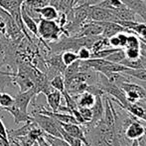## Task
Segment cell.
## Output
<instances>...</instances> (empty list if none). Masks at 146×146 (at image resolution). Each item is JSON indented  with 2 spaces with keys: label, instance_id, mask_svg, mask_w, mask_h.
Segmentation results:
<instances>
[{
  "label": "cell",
  "instance_id": "41",
  "mask_svg": "<svg viewBox=\"0 0 146 146\" xmlns=\"http://www.w3.org/2000/svg\"><path fill=\"white\" fill-rule=\"evenodd\" d=\"M140 41H141V42L144 43V44H146V41H145V40H140Z\"/></svg>",
  "mask_w": 146,
  "mask_h": 146
},
{
  "label": "cell",
  "instance_id": "32",
  "mask_svg": "<svg viewBox=\"0 0 146 146\" xmlns=\"http://www.w3.org/2000/svg\"><path fill=\"white\" fill-rule=\"evenodd\" d=\"M117 38L119 40V46L120 48L124 49L126 46V41H127V32H119L116 34Z\"/></svg>",
  "mask_w": 146,
  "mask_h": 146
},
{
  "label": "cell",
  "instance_id": "12",
  "mask_svg": "<svg viewBox=\"0 0 146 146\" xmlns=\"http://www.w3.org/2000/svg\"><path fill=\"white\" fill-rule=\"evenodd\" d=\"M21 16L26 29L29 30L33 35L38 37V22L26 12V10L24 9L23 6H21Z\"/></svg>",
  "mask_w": 146,
  "mask_h": 146
},
{
  "label": "cell",
  "instance_id": "22",
  "mask_svg": "<svg viewBox=\"0 0 146 146\" xmlns=\"http://www.w3.org/2000/svg\"><path fill=\"white\" fill-rule=\"evenodd\" d=\"M125 58V53H124V49L122 48H118L115 52L111 53L110 55H108L106 58V60L110 61L112 63H120L123 59Z\"/></svg>",
  "mask_w": 146,
  "mask_h": 146
},
{
  "label": "cell",
  "instance_id": "34",
  "mask_svg": "<svg viewBox=\"0 0 146 146\" xmlns=\"http://www.w3.org/2000/svg\"><path fill=\"white\" fill-rule=\"evenodd\" d=\"M37 141H38L39 146H50L48 144V142H47V141L44 139V137H43V136L39 137V138L37 139Z\"/></svg>",
  "mask_w": 146,
  "mask_h": 146
},
{
  "label": "cell",
  "instance_id": "10",
  "mask_svg": "<svg viewBox=\"0 0 146 146\" xmlns=\"http://www.w3.org/2000/svg\"><path fill=\"white\" fill-rule=\"evenodd\" d=\"M121 1L135 14H138L146 23V3L144 0H121Z\"/></svg>",
  "mask_w": 146,
  "mask_h": 146
},
{
  "label": "cell",
  "instance_id": "31",
  "mask_svg": "<svg viewBox=\"0 0 146 146\" xmlns=\"http://www.w3.org/2000/svg\"><path fill=\"white\" fill-rule=\"evenodd\" d=\"M80 113H81L82 117H83L84 121L86 123H90L92 119V108H88V107H78Z\"/></svg>",
  "mask_w": 146,
  "mask_h": 146
},
{
  "label": "cell",
  "instance_id": "39",
  "mask_svg": "<svg viewBox=\"0 0 146 146\" xmlns=\"http://www.w3.org/2000/svg\"><path fill=\"white\" fill-rule=\"evenodd\" d=\"M73 1H74V6H76V5H78V4H79L80 0H73Z\"/></svg>",
  "mask_w": 146,
  "mask_h": 146
},
{
  "label": "cell",
  "instance_id": "18",
  "mask_svg": "<svg viewBox=\"0 0 146 146\" xmlns=\"http://www.w3.org/2000/svg\"><path fill=\"white\" fill-rule=\"evenodd\" d=\"M43 137H44V139L48 142V144L50 146H71L67 141L64 140L61 137L53 136V135L47 134V133H44Z\"/></svg>",
  "mask_w": 146,
  "mask_h": 146
},
{
  "label": "cell",
  "instance_id": "27",
  "mask_svg": "<svg viewBox=\"0 0 146 146\" xmlns=\"http://www.w3.org/2000/svg\"><path fill=\"white\" fill-rule=\"evenodd\" d=\"M119 64L123 65V66L127 67V68H131V69L142 68V66H141V62H140V58L136 59V60H130V59H128V58L125 57V58L123 59Z\"/></svg>",
  "mask_w": 146,
  "mask_h": 146
},
{
  "label": "cell",
  "instance_id": "15",
  "mask_svg": "<svg viewBox=\"0 0 146 146\" xmlns=\"http://www.w3.org/2000/svg\"><path fill=\"white\" fill-rule=\"evenodd\" d=\"M35 11L40 15L42 19L46 20H56L59 15V11L57 8L52 5H46L39 9H35Z\"/></svg>",
  "mask_w": 146,
  "mask_h": 146
},
{
  "label": "cell",
  "instance_id": "11",
  "mask_svg": "<svg viewBox=\"0 0 146 146\" xmlns=\"http://www.w3.org/2000/svg\"><path fill=\"white\" fill-rule=\"evenodd\" d=\"M26 0H0V7L7 11L10 15L21 11V6Z\"/></svg>",
  "mask_w": 146,
  "mask_h": 146
},
{
  "label": "cell",
  "instance_id": "23",
  "mask_svg": "<svg viewBox=\"0 0 146 146\" xmlns=\"http://www.w3.org/2000/svg\"><path fill=\"white\" fill-rule=\"evenodd\" d=\"M49 2L50 0H26L23 3L27 6L30 9H39V8H42L46 5H49Z\"/></svg>",
  "mask_w": 146,
  "mask_h": 146
},
{
  "label": "cell",
  "instance_id": "37",
  "mask_svg": "<svg viewBox=\"0 0 146 146\" xmlns=\"http://www.w3.org/2000/svg\"><path fill=\"white\" fill-rule=\"evenodd\" d=\"M130 146H141V144L138 139H134V140H132V143H131Z\"/></svg>",
  "mask_w": 146,
  "mask_h": 146
},
{
  "label": "cell",
  "instance_id": "40",
  "mask_svg": "<svg viewBox=\"0 0 146 146\" xmlns=\"http://www.w3.org/2000/svg\"><path fill=\"white\" fill-rule=\"evenodd\" d=\"M143 136H144V138H145V141H146V127L144 128V135H143Z\"/></svg>",
  "mask_w": 146,
  "mask_h": 146
},
{
  "label": "cell",
  "instance_id": "25",
  "mask_svg": "<svg viewBox=\"0 0 146 146\" xmlns=\"http://www.w3.org/2000/svg\"><path fill=\"white\" fill-rule=\"evenodd\" d=\"M140 39L138 36H136L134 33L127 34V41L125 48H140Z\"/></svg>",
  "mask_w": 146,
  "mask_h": 146
},
{
  "label": "cell",
  "instance_id": "36",
  "mask_svg": "<svg viewBox=\"0 0 146 146\" xmlns=\"http://www.w3.org/2000/svg\"><path fill=\"white\" fill-rule=\"evenodd\" d=\"M139 58H140V62H141V66H142V68L146 69V57L140 54V57H139Z\"/></svg>",
  "mask_w": 146,
  "mask_h": 146
},
{
  "label": "cell",
  "instance_id": "30",
  "mask_svg": "<svg viewBox=\"0 0 146 146\" xmlns=\"http://www.w3.org/2000/svg\"><path fill=\"white\" fill-rule=\"evenodd\" d=\"M77 55L79 60H88V59H90V57H92V51L88 47L83 46L77 51Z\"/></svg>",
  "mask_w": 146,
  "mask_h": 146
},
{
  "label": "cell",
  "instance_id": "33",
  "mask_svg": "<svg viewBox=\"0 0 146 146\" xmlns=\"http://www.w3.org/2000/svg\"><path fill=\"white\" fill-rule=\"evenodd\" d=\"M102 1H104V0H84L81 4H86L88 6H94L100 4Z\"/></svg>",
  "mask_w": 146,
  "mask_h": 146
},
{
  "label": "cell",
  "instance_id": "21",
  "mask_svg": "<svg viewBox=\"0 0 146 146\" xmlns=\"http://www.w3.org/2000/svg\"><path fill=\"white\" fill-rule=\"evenodd\" d=\"M50 84L55 90H58L60 92H63L65 90V79L62 74L53 77L50 80Z\"/></svg>",
  "mask_w": 146,
  "mask_h": 146
},
{
  "label": "cell",
  "instance_id": "24",
  "mask_svg": "<svg viewBox=\"0 0 146 146\" xmlns=\"http://www.w3.org/2000/svg\"><path fill=\"white\" fill-rule=\"evenodd\" d=\"M118 48H113V47H110V48H104L100 50L96 51V52L92 53V57L90 58H100V59H106L108 55H110L111 53L115 52Z\"/></svg>",
  "mask_w": 146,
  "mask_h": 146
},
{
  "label": "cell",
  "instance_id": "4",
  "mask_svg": "<svg viewBox=\"0 0 146 146\" xmlns=\"http://www.w3.org/2000/svg\"><path fill=\"white\" fill-rule=\"evenodd\" d=\"M144 128L145 126L140 123L137 118H133L128 124L125 126L124 130H123V135L126 139L129 140H134V139L142 138L144 135Z\"/></svg>",
  "mask_w": 146,
  "mask_h": 146
},
{
  "label": "cell",
  "instance_id": "13",
  "mask_svg": "<svg viewBox=\"0 0 146 146\" xmlns=\"http://www.w3.org/2000/svg\"><path fill=\"white\" fill-rule=\"evenodd\" d=\"M73 97L75 98L76 102H77L78 107L92 108L94 103V100H96V96L87 91L82 94H79V95H75Z\"/></svg>",
  "mask_w": 146,
  "mask_h": 146
},
{
  "label": "cell",
  "instance_id": "38",
  "mask_svg": "<svg viewBox=\"0 0 146 146\" xmlns=\"http://www.w3.org/2000/svg\"><path fill=\"white\" fill-rule=\"evenodd\" d=\"M140 82H141V83H139V84H140V85L144 88L145 91H146V81H140Z\"/></svg>",
  "mask_w": 146,
  "mask_h": 146
},
{
  "label": "cell",
  "instance_id": "9",
  "mask_svg": "<svg viewBox=\"0 0 146 146\" xmlns=\"http://www.w3.org/2000/svg\"><path fill=\"white\" fill-rule=\"evenodd\" d=\"M61 126L63 127L64 130L67 133H69L71 136L83 141L85 146H90V143H88L87 137H86L84 128L80 126V124H64V123H61Z\"/></svg>",
  "mask_w": 146,
  "mask_h": 146
},
{
  "label": "cell",
  "instance_id": "8",
  "mask_svg": "<svg viewBox=\"0 0 146 146\" xmlns=\"http://www.w3.org/2000/svg\"><path fill=\"white\" fill-rule=\"evenodd\" d=\"M102 26V37L104 38H110V37L116 35L119 32H127V33H131L129 30L125 29L124 27L120 25V24L116 23V22H100Z\"/></svg>",
  "mask_w": 146,
  "mask_h": 146
},
{
  "label": "cell",
  "instance_id": "29",
  "mask_svg": "<svg viewBox=\"0 0 146 146\" xmlns=\"http://www.w3.org/2000/svg\"><path fill=\"white\" fill-rule=\"evenodd\" d=\"M125 57L130 60H136L140 57V48H124Z\"/></svg>",
  "mask_w": 146,
  "mask_h": 146
},
{
  "label": "cell",
  "instance_id": "44",
  "mask_svg": "<svg viewBox=\"0 0 146 146\" xmlns=\"http://www.w3.org/2000/svg\"><path fill=\"white\" fill-rule=\"evenodd\" d=\"M144 2H145V3H146V0H144Z\"/></svg>",
  "mask_w": 146,
  "mask_h": 146
},
{
  "label": "cell",
  "instance_id": "28",
  "mask_svg": "<svg viewBox=\"0 0 146 146\" xmlns=\"http://www.w3.org/2000/svg\"><path fill=\"white\" fill-rule=\"evenodd\" d=\"M14 103V97H12L8 93H1L0 96V108L3 107H9Z\"/></svg>",
  "mask_w": 146,
  "mask_h": 146
},
{
  "label": "cell",
  "instance_id": "20",
  "mask_svg": "<svg viewBox=\"0 0 146 146\" xmlns=\"http://www.w3.org/2000/svg\"><path fill=\"white\" fill-rule=\"evenodd\" d=\"M61 58L63 63L65 64V66H69L72 63H74L75 61L79 60L78 58L77 52H74V51L68 50V51H64L61 53Z\"/></svg>",
  "mask_w": 146,
  "mask_h": 146
},
{
  "label": "cell",
  "instance_id": "42",
  "mask_svg": "<svg viewBox=\"0 0 146 146\" xmlns=\"http://www.w3.org/2000/svg\"><path fill=\"white\" fill-rule=\"evenodd\" d=\"M84 1V0H80V2H79V4H81L82 3V2H83ZM79 4H78V5H79Z\"/></svg>",
  "mask_w": 146,
  "mask_h": 146
},
{
  "label": "cell",
  "instance_id": "3",
  "mask_svg": "<svg viewBox=\"0 0 146 146\" xmlns=\"http://www.w3.org/2000/svg\"><path fill=\"white\" fill-rule=\"evenodd\" d=\"M88 21L117 22L118 19L112 10L94 5L90 6V8H88Z\"/></svg>",
  "mask_w": 146,
  "mask_h": 146
},
{
  "label": "cell",
  "instance_id": "17",
  "mask_svg": "<svg viewBox=\"0 0 146 146\" xmlns=\"http://www.w3.org/2000/svg\"><path fill=\"white\" fill-rule=\"evenodd\" d=\"M129 77L135 78L139 81H146V69L144 68H137V69H131L127 68L124 72H122Z\"/></svg>",
  "mask_w": 146,
  "mask_h": 146
},
{
  "label": "cell",
  "instance_id": "14",
  "mask_svg": "<svg viewBox=\"0 0 146 146\" xmlns=\"http://www.w3.org/2000/svg\"><path fill=\"white\" fill-rule=\"evenodd\" d=\"M46 96L47 99V103H48L49 107H50L51 111H54V112H57L58 111V108L61 105V101L62 98H63V95H62V92L58 91V90H53L50 93H48Z\"/></svg>",
  "mask_w": 146,
  "mask_h": 146
},
{
  "label": "cell",
  "instance_id": "43",
  "mask_svg": "<svg viewBox=\"0 0 146 146\" xmlns=\"http://www.w3.org/2000/svg\"><path fill=\"white\" fill-rule=\"evenodd\" d=\"M142 100H144V101H145V102H146V99H142Z\"/></svg>",
  "mask_w": 146,
  "mask_h": 146
},
{
  "label": "cell",
  "instance_id": "1",
  "mask_svg": "<svg viewBox=\"0 0 146 146\" xmlns=\"http://www.w3.org/2000/svg\"><path fill=\"white\" fill-rule=\"evenodd\" d=\"M62 34H66L64 28H61L55 20H46L40 18L38 21V37L41 40H47L50 42L58 41Z\"/></svg>",
  "mask_w": 146,
  "mask_h": 146
},
{
  "label": "cell",
  "instance_id": "7",
  "mask_svg": "<svg viewBox=\"0 0 146 146\" xmlns=\"http://www.w3.org/2000/svg\"><path fill=\"white\" fill-rule=\"evenodd\" d=\"M0 109L7 111V112H9L13 116L14 124L15 125H19L22 122L27 123L30 122V121H33L32 116L28 114V112H24L21 109H19L14 103L11 106H9V107H3V108H0Z\"/></svg>",
  "mask_w": 146,
  "mask_h": 146
},
{
  "label": "cell",
  "instance_id": "26",
  "mask_svg": "<svg viewBox=\"0 0 146 146\" xmlns=\"http://www.w3.org/2000/svg\"><path fill=\"white\" fill-rule=\"evenodd\" d=\"M74 8L73 0H60L58 5V11L68 14Z\"/></svg>",
  "mask_w": 146,
  "mask_h": 146
},
{
  "label": "cell",
  "instance_id": "16",
  "mask_svg": "<svg viewBox=\"0 0 146 146\" xmlns=\"http://www.w3.org/2000/svg\"><path fill=\"white\" fill-rule=\"evenodd\" d=\"M14 76H15V73L14 72L0 70V89H1L2 91L5 89V87L15 83V81H14Z\"/></svg>",
  "mask_w": 146,
  "mask_h": 146
},
{
  "label": "cell",
  "instance_id": "19",
  "mask_svg": "<svg viewBox=\"0 0 146 146\" xmlns=\"http://www.w3.org/2000/svg\"><path fill=\"white\" fill-rule=\"evenodd\" d=\"M80 72V60L75 61L74 63H72L71 65L66 67L65 71L63 73L64 79H69V78L73 77L74 75H76L77 73Z\"/></svg>",
  "mask_w": 146,
  "mask_h": 146
},
{
  "label": "cell",
  "instance_id": "5",
  "mask_svg": "<svg viewBox=\"0 0 146 146\" xmlns=\"http://www.w3.org/2000/svg\"><path fill=\"white\" fill-rule=\"evenodd\" d=\"M36 91L34 87L24 92H19L17 95L14 97V104L17 106L19 109H21L24 112H28V106L30 102L33 100V98L36 96Z\"/></svg>",
  "mask_w": 146,
  "mask_h": 146
},
{
  "label": "cell",
  "instance_id": "45",
  "mask_svg": "<svg viewBox=\"0 0 146 146\" xmlns=\"http://www.w3.org/2000/svg\"><path fill=\"white\" fill-rule=\"evenodd\" d=\"M0 96H1V93H0Z\"/></svg>",
  "mask_w": 146,
  "mask_h": 146
},
{
  "label": "cell",
  "instance_id": "35",
  "mask_svg": "<svg viewBox=\"0 0 146 146\" xmlns=\"http://www.w3.org/2000/svg\"><path fill=\"white\" fill-rule=\"evenodd\" d=\"M8 139H9L10 146H22L16 139H14V138H8Z\"/></svg>",
  "mask_w": 146,
  "mask_h": 146
},
{
  "label": "cell",
  "instance_id": "2",
  "mask_svg": "<svg viewBox=\"0 0 146 146\" xmlns=\"http://www.w3.org/2000/svg\"><path fill=\"white\" fill-rule=\"evenodd\" d=\"M32 115L33 121L42 129L43 132L62 138L61 132H60L61 123L58 120H56V119L51 116H47V115H43L40 114V113L33 112V111Z\"/></svg>",
  "mask_w": 146,
  "mask_h": 146
},
{
  "label": "cell",
  "instance_id": "6",
  "mask_svg": "<svg viewBox=\"0 0 146 146\" xmlns=\"http://www.w3.org/2000/svg\"><path fill=\"white\" fill-rule=\"evenodd\" d=\"M92 119L90 123H86V126L88 127H92L94 125H96L98 121H100L104 117V104L102 102V95H96V100L94 103L92 107Z\"/></svg>",
  "mask_w": 146,
  "mask_h": 146
}]
</instances>
